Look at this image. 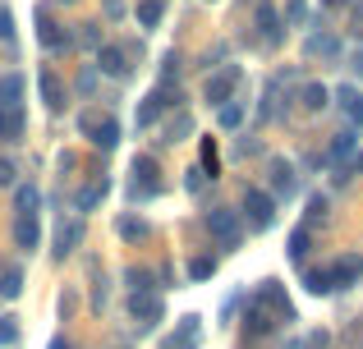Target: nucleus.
I'll list each match as a JSON object with an SVG mask.
<instances>
[{"label": "nucleus", "mask_w": 363, "mask_h": 349, "mask_svg": "<svg viewBox=\"0 0 363 349\" xmlns=\"http://www.w3.org/2000/svg\"><path fill=\"white\" fill-rule=\"evenodd\" d=\"M207 230L216 234L221 248H240V239H244V221H240V212H230V207H212V212H207Z\"/></svg>", "instance_id": "1"}, {"label": "nucleus", "mask_w": 363, "mask_h": 349, "mask_svg": "<svg viewBox=\"0 0 363 349\" xmlns=\"http://www.w3.org/2000/svg\"><path fill=\"white\" fill-rule=\"evenodd\" d=\"M244 221L253 225V230H267V225L276 221V198L262 193V188H248L244 193Z\"/></svg>", "instance_id": "2"}, {"label": "nucleus", "mask_w": 363, "mask_h": 349, "mask_svg": "<svg viewBox=\"0 0 363 349\" xmlns=\"http://www.w3.org/2000/svg\"><path fill=\"white\" fill-rule=\"evenodd\" d=\"M83 134L92 138V147H101V152H116L120 147V125L116 120H92V115H83Z\"/></svg>", "instance_id": "3"}, {"label": "nucleus", "mask_w": 363, "mask_h": 349, "mask_svg": "<svg viewBox=\"0 0 363 349\" xmlns=\"http://www.w3.org/2000/svg\"><path fill=\"white\" fill-rule=\"evenodd\" d=\"M235 83H240V69H235V64H225L221 74H212V79H207L203 97L212 101V106H225V101H230V92H235Z\"/></svg>", "instance_id": "4"}, {"label": "nucleus", "mask_w": 363, "mask_h": 349, "mask_svg": "<svg viewBox=\"0 0 363 349\" xmlns=\"http://www.w3.org/2000/svg\"><path fill=\"white\" fill-rule=\"evenodd\" d=\"M157 161H152V156H138V161H133V184H129V193L133 198H152L157 193Z\"/></svg>", "instance_id": "5"}, {"label": "nucleus", "mask_w": 363, "mask_h": 349, "mask_svg": "<svg viewBox=\"0 0 363 349\" xmlns=\"http://www.w3.org/2000/svg\"><path fill=\"white\" fill-rule=\"evenodd\" d=\"M97 69L106 79H129V55L120 46H97Z\"/></svg>", "instance_id": "6"}, {"label": "nucleus", "mask_w": 363, "mask_h": 349, "mask_svg": "<svg viewBox=\"0 0 363 349\" xmlns=\"http://www.w3.org/2000/svg\"><path fill=\"white\" fill-rule=\"evenodd\" d=\"M129 313H133V322H138V326H157L161 322V299L157 294H133L129 299Z\"/></svg>", "instance_id": "7"}, {"label": "nucleus", "mask_w": 363, "mask_h": 349, "mask_svg": "<svg viewBox=\"0 0 363 349\" xmlns=\"http://www.w3.org/2000/svg\"><path fill=\"white\" fill-rule=\"evenodd\" d=\"M327 271H331V290H345V285H354V280L363 276V258L350 253V258H340L336 267H327Z\"/></svg>", "instance_id": "8"}, {"label": "nucleus", "mask_w": 363, "mask_h": 349, "mask_svg": "<svg viewBox=\"0 0 363 349\" xmlns=\"http://www.w3.org/2000/svg\"><path fill=\"white\" fill-rule=\"evenodd\" d=\"M79 244H83V221H60V230H55V258H69Z\"/></svg>", "instance_id": "9"}, {"label": "nucleus", "mask_w": 363, "mask_h": 349, "mask_svg": "<svg viewBox=\"0 0 363 349\" xmlns=\"http://www.w3.org/2000/svg\"><path fill=\"white\" fill-rule=\"evenodd\" d=\"M331 97L340 101V110L350 115V125H363V92L354 88V83H345V88H336Z\"/></svg>", "instance_id": "10"}, {"label": "nucleus", "mask_w": 363, "mask_h": 349, "mask_svg": "<svg viewBox=\"0 0 363 349\" xmlns=\"http://www.w3.org/2000/svg\"><path fill=\"white\" fill-rule=\"evenodd\" d=\"M14 244L23 253H33L37 244H42V225H37V216H18V221H14Z\"/></svg>", "instance_id": "11"}, {"label": "nucleus", "mask_w": 363, "mask_h": 349, "mask_svg": "<svg viewBox=\"0 0 363 349\" xmlns=\"http://www.w3.org/2000/svg\"><path fill=\"white\" fill-rule=\"evenodd\" d=\"M272 188H276L272 198H294V193H299V179H294V166L276 161V166H272Z\"/></svg>", "instance_id": "12"}, {"label": "nucleus", "mask_w": 363, "mask_h": 349, "mask_svg": "<svg viewBox=\"0 0 363 349\" xmlns=\"http://www.w3.org/2000/svg\"><path fill=\"white\" fill-rule=\"evenodd\" d=\"M161 110H166V88H157V92H147V97H143V106H138V129L157 125Z\"/></svg>", "instance_id": "13"}, {"label": "nucleus", "mask_w": 363, "mask_h": 349, "mask_svg": "<svg viewBox=\"0 0 363 349\" xmlns=\"http://www.w3.org/2000/svg\"><path fill=\"white\" fill-rule=\"evenodd\" d=\"M37 42L46 46V51H60V46H69V33H60V23H51V18H37Z\"/></svg>", "instance_id": "14"}, {"label": "nucleus", "mask_w": 363, "mask_h": 349, "mask_svg": "<svg viewBox=\"0 0 363 349\" xmlns=\"http://www.w3.org/2000/svg\"><path fill=\"white\" fill-rule=\"evenodd\" d=\"M23 101V74H5L0 79V110H18Z\"/></svg>", "instance_id": "15"}, {"label": "nucleus", "mask_w": 363, "mask_h": 349, "mask_svg": "<svg viewBox=\"0 0 363 349\" xmlns=\"http://www.w3.org/2000/svg\"><path fill=\"white\" fill-rule=\"evenodd\" d=\"M106 193H111V179L101 175V179H92V184L74 198V207H79V212H92V207H101V198H106Z\"/></svg>", "instance_id": "16"}, {"label": "nucleus", "mask_w": 363, "mask_h": 349, "mask_svg": "<svg viewBox=\"0 0 363 349\" xmlns=\"http://www.w3.org/2000/svg\"><path fill=\"white\" fill-rule=\"evenodd\" d=\"M37 88H42V101H46L51 110H60V106H65V92H60V83H55V74H51V69L37 74Z\"/></svg>", "instance_id": "17"}, {"label": "nucleus", "mask_w": 363, "mask_h": 349, "mask_svg": "<svg viewBox=\"0 0 363 349\" xmlns=\"http://www.w3.org/2000/svg\"><path fill=\"white\" fill-rule=\"evenodd\" d=\"M23 138V110H0V143H18Z\"/></svg>", "instance_id": "18"}, {"label": "nucleus", "mask_w": 363, "mask_h": 349, "mask_svg": "<svg viewBox=\"0 0 363 349\" xmlns=\"http://www.w3.org/2000/svg\"><path fill=\"white\" fill-rule=\"evenodd\" d=\"M257 28H262V42H267V46H276V42H281V28H276V9L267 5V0L257 5Z\"/></svg>", "instance_id": "19"}, {"label": "nucleus", "mask_w": 363, "mask_h": 349, "mask_svg": "<svg viewBox=\"0 0 363 349\" xmlns=\"http://www.w3.org/2000/svg\"><path fill=\"white\" fill-rule=\"evenodd\" d=\"M244 326H248V336H267V331H272V313H267L262 304H248Z\"/></svg>", "instance_id": "20"}, {"label": "nucleus", "mask_w": 363, "mask_h": 349, "mask_svg": "<svg viewBox=\"0 0 363 349\" xmlns=\"http://www.w3.org/2000/svg\"><path fill=\"white\" fill-rule=\"evenodd\" d=\"M354 143H359L354 129H340V134L331 138V147H327V161H340V156H350V152H354Z\"/></svg>", "instance_id": "21"}, {"label": "nucleus", "mask_w": 363, "mask_h": 349, "mask_svg": "<svg viewBox=\"0 0 363 349\" xmlns=\"http://www.w3.org/2000/svg\"><path fill=\"white\" fill-rule=\"evenodd\" d=\"M308 55H327V60H336V55H340V42L331 33H313L308 37Z\"/></svg>", "instance_id": "22"}, {"label": "nucleus", "mask_w": 363, "mask_h": 349, "mask_svg": "<svg viewBox=\"0 0 363 349\" xmlns=\"http://www.w3.org/2000/svg\"><path fill=\"white\" fill-rule=\"evenodd\" d=\"M18 294H23V271L5 267L0 271V299H18Z\"/></svg>", "instance_id": "23"}, {"label": "nucleus", "mask_w": 363, "mask_h": 349, "mask_svg": "<svg viewBox=\"0 0 363 349\" xmlns=\"http://www.w3.org/2000/svg\"><path fill=\"white\" fill-rule=\"evenodd\" d=\"M303 290H308V294H336V290H331V271L327 267H313L308 276H303Z\"/></svg>", "instance_id": "24"}, {"label": "nucleus", "mask_w": 363, "mask_h": 349, "mask_svg": "<svg viewBox=\"0 0 363 349\" xmlns=\"http://www.w3.org/2000/svg\"><path fill=\"white\" fill-rule=\"evenodd\" d=\"M299 101H303V110H327V101H331V92L322 88V83H308V88L299 92Z\"/></svg>", "instance_id": "25"}, {"label": "nucleus", "mask_w": 363, "mask_h": 349, "mask_svg": "<svg viewBox=\"0 0 363 349\" xmlns=\"http://www.w3.org/2000/svg\"><path fill=\"white\" fill-rule=\"evenodd\" d=\"M37 202H42L37 184H23V188L14 193V207H18V216H37Z\"/></svg>", "instance_id": "26"}, {"label": "nucleus", "mask_w": 363, "mask_h": 349, "mask_svg": "<svg viewBox=\"0 0 363 349\" xmlns=\"http://www.w3.org/2000/svg\"><path fill=\"white\" fill-rule=\"evenodd\" d=\"M308 244H313V234H308V225H299V230H294V234H290V248H285V253H290V258H294V262H303V258H308Z\"/></svg>", "instance_id": "27"}, {"label": "nucleus", "mask_w": 363, "mask_h": 349, "mask_svg": "<svg viewBox=\"0 0 363 349\" xmlns=\"http://www.w3.org/2000/svg\"><path fill=\"white\" fill-rule=\"evenodd\" d=\"M161 23V0H138V28H157Z\"/></svg>", "instance_id": "28"}, {"label": "nucleus", "mask_w": 363, "mask_h": 349, "mask_svg": "<svg viewBox=\"0 0 363 349\" xmlns=\"http://www.w3.org/2000/svg\"><path fill=\"white\" fill-rule=\"evenodd\" d=\"M120 234L124 239H147V221H138V216H120Z\"/></svg>", "instance_id": "29"}, {"label": "nucleus", "mask_w": 363, "mask_h": 349, "mask_svg": "<svg viewBox=\"0 0 363 349\" xmlns=\"http://www.w3.org/2000/svg\"><path fill=\"white\" fill-rule=\"evenodd\" d=\"M216 120H221V129H240L244 125V106H240V101H225Z\"/></svg>", "instance_id": "30"}, {"label": "nucleus", "mask_w": 363, "mask_h": 349, "mask_svg": "<svg viewBox=\"0 0 363 349\" xmlns=\"http://www.w3.org/2000/svg\"><path fill=\"white\" fill-rule=\"evenodd\" d=\"M129 285H133V294H152V271L129 267Z\"/></svg>", "instance_id": "31"}, {"label": "nucleus", "mask_w": 363, "mask_h": 349, "mask_svg": "<svg viewBox=\"0 0 363 349\" xmlns=\"http://www.w3.org/2000/svg\"><path fill=\"white\" fill-rule=\"evenodd\" d=\"M18 345V322L14 317H0V349H14Z\"/></svg>", "instance_id": "32"}, {"label": "nucleus", "mask_w": 363, "mask_h": 349, "mask_svg": "<svg viewBox=\"0 0 363 349\" xmlns=\"http://www.w3.org/2000/svg\"><path fill=\"white\" fill-rule=\"evenodd\" d=\"M189 276H194V280L216 276V258H194V262H189Z\"/></svg>", "instance_id": "33"}, {"label": "nucleus", "mask_w": 363, "mask_h": 349, "mask_svg": "<svg viewBox=\"0 0 363 349\" xmlns=\"http://www.w3.org/2000/svg\"><path fill=\"white\" fill-rule=\"evenodd\" d=\"M216 166H221V161H216V143H212V138H207V143H203V171L216 179Z\"/></svg>", "instance_id": "34"}, {"label": "nucleus", "mask_w": 363, "mask_h": 349, "mask_svg": "<svg viewBox=\"0 0 363 349\" xmlns=\"http://www.w3.org/2000/svg\"><path fill=\"white\" fill-rule=\"evenodd\" d=\"M318 216H327V198H308V221H318Z\"/></svg>", "instance_id": "35"}, {"label": "nucleus", "mask_w": 363, "mask_h": 349, "mask_svg": "<svg viewBox=\"0 0 363 349\" xmlns=\"http://www.w3.org/2000/svg\"><path fill=\"white\" fill-rule=\"evenodd\" d=\"M0 42H14V18L0 9Z\"/></svg>", "instance_id": "36"}, {"label": "nucleus", "mask_w": 363, "mask_h": 349, "mask_svg": "<svg viewBox=\"0 0 363 349\" xmlns=\"http://www.w3.org/2000/svg\"><path fill=\"white\" fill-rule=\"evenodd\" d=\"M5 184H14V161H5V156H0V188Z\"/></svg>", "instance_id": "37"}, {"label": "nucleus", "mask_w": 363, "mask_h": 349, "mask_svg": "<svg viewBox=\"0 0 363 349\" xmlns=\"http://www.w3.org/2000/svg\"><path fill=\"white\" fill-rule=\"evenodd\" d=\"M106 5V18H124V0H101Z\"/></svg>", "instance_id": "38"}, {"label": "nucleus", "mask_w": 363, "mask_h": 349, "mask_svg": "<svg viewBox=\"0 0 363 349\" xmlns=\"http://www.w3.org/2000/svg\"><path fill=\"white\" fill-rule=\"evenodd\" d=\"M51 349H69V341H65V336H55V341H51Z\"/></svg>", "instance_id": "39"}, {"label": "nucleus", "mask_w": 363, "mask_h": 349, "mask_svg": "<svg viewBox=\"0 0 363 349\" xmlns=\"http://www.w3.org/2000/svg\"><path fill=\"white\" fill-rule=\"evenodd\" d=\"M350 166H354V171H363V152H354V161H350Z\"/></svg>", "instance_id": "40"}, {"label": "nucleus", "mask_w": 363, "mask_h": 349, "mask_svg": "<svg viewBox=\"0 0 363 349\" xmlns=\"http://www.w3.org/2000/svg\"><path fill=\"white\" fill-rule=\"evenodd\" d=\"M354 28H359V37H363V9H359V14H354Z\"/></svg>", "instance_id": "41"}, {"label": "nucleus", "mask_w": 363, "mask_h": 349, "mask_svg": "<svg viewBox=\"0 0 363 349\" xmlns=\"http://www.w3.org/2000/svg\"><path fill=\"white\" fill-rule=\"evenodd\" d=\"M354 69H359V74H363V51H359V55H354Z\"/></svg>", "instance_id": "42"}, {"label": "nucleus", "mask_w": 363, "mask_h": 349, "mask_svg": "<svg viewBox=\"0 0 363 349\" xmlns=\"http://www.w3.org/2000/svg\"><path fill=\"white\" fill-rule=\"evenodd\" d=\"M285 349H303V341H290V345H285Z\"/></svg>", "instance_id": "43"}, {"label": "nucleus", "mask_w": 363, "mask_h": 349, "mask_svg": "<svg viewBox=\"0 0 363 349\" xmlns=\"http://www.w3.org/2000/svg\"><path fill=\"white\" fill-rule=\"evenodd\" d=\"M327 5H340V0H327Z\"/></svg>", "instance_id": "44"}]
</instances>
